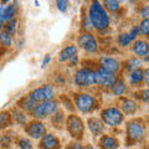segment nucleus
Segmentation results:
<instances>
[{
    "instance_id": "obj_1",
    "label": "nucleus",
    "mask_w": 149,
    "mask_h": 149,
    "mask_svg": "<svg viewBox=\"0 0 149 149\" xmlns=\"http://www.w3.org/2000/svg\"><path fill=\"white\" fill-rule=\"evenodd\" d=\"M88 19H90L92 27L100 32L107 31L111 24V17L108 13L100 1H92L90 8H88Z\"/></svg>"
},
{
    "instance_id": "obj_2",
    "label": "nucleus",
    "mask_w": 149,
    "mask_h": 149,
    "mask_svg": "<svg viewBox=\"0 0 149 149\" xmlns=\"http://www.w3.org/2000/svg\"><path fill=\"white\" fill-rule=\"evenodd\" d=\"M127 146H136L146 139V124L142 119H130L125 125Z\"/></svg>"
},
{
    "instance_id": "obj_3",
    "label": "nucleus",
    "mask_w": 149,
    "mask_h": 149,
    "mask_svg": "<svg viewBox=\"0 0 149 149\" xmlns=\"http://www.w3.org/2000/svg\"><path fill=\"white\" fill-rule=\"evenodd\" d=\"M65 124H66V129L70 133L74 141L80 142L85 136V124L81 117H78L77 114H68L65 118Z\"/></svg>"
},
{
    "instance_id": "obj_4",
    "label": "nucleus",
    "mask_w": 149,
    "mask_h": 149,
    "mask_svg": "<svg viewBox=\"0 0 149 149\" xmlns=\"http://www.w3.org/2000/svg\"><path fill=\"white\" fill-rule=\"evenodd\" d=\"M101 120L103 122V124L108 125V127L116 128V127H119L123 123L124 116L119 111L118 107L109 106L101 112Z\"/></svg>"
},
{
    "instance_id": "obj_5",
    "label": "nucleus",
    "mask_w": 149,
    "mask_h": 149,
    "mask_svg": "<svg viewBox=\"0 0 149 149\" xmlns=\"http://www.w3.org/2000/svg\"><path fill=\"white\" fill-rule=\"evenodd\" d=\"M73 102L76 108L80 112H82V113H91V112H93L97 108V100L91 93H86V92L76 93Z\"/></svg>"
},
{
    "instance_id": "obj_6",
    "label": "nucleus",
    "mask_w": 149,
    "mask_h": 149,
    "mask_svg": "<svg viewBox=\"0 0 149 149\" xmlns=\"http://www.w3.org/2000/svg\"><path fill=\"white\" fill-rule=\"evenodd\" d=\"M57 109H58L57 101L50 100V101H45V102H41V103H37L35 106V108L32 109L31 116L36 120H42L44 118L49 117V116H52Z\"/></svg>"
},
{
    "instance_id": "obj_7",
    "label": "nucleus",
    "mask_w": 149,
    "mask_h": 149,
    "mask_svg": "<svg viewBox=\"0 0 149 149\" xmlns=\"http://www.w3.org/2000/svg\"><path fill=\"white\" fill-rule=\"evenodd\" d=\"M73 82L77 87H91L96 85V71L90 67L77 70L73 76Z\"/></svg>"
},
{
    "instance_id": "obj_8",
    "label": "nucleus",
    "mask_w": 149,
    "mask_h": 149,
    "mask_svg": "<svg viewBox=\"0 0 149 149\" xmlns=\"http://www.w3.org/2000/svg\"><path fill=\"white\" fill-rule=\"evenodd\" d=\"M29 96L35 103H41V102L45 101L55 100V87L50 85V83H45L44 86L32 90L29 93Z\"/></svg>"
},
{
    "instance_id": "obj_9",
    "label": "nucleus",
    "mask_w": 149,
    "mask_h": 149,
    "mask_svg": "<svg viewBox=\"0 0 149 149\" xmlns=\"http://www.w3.org/2000/svg\"><path fill=\"white\" fill-rule=\"evenodd\" d=\"M117 80H118V77L116 73L106 71V70L102 67H98L96 70V85L101 88L109 90Z\"/></svg>"
},
{
    "instance_id": "obj_10",
    "label": "nucleus",
    "mask_w": 149,
    "mask_h": 149,
    "mask_svg": "<svg viewBox=\"0 0 149 149\" xmlns=\"http://www.w3.org/2000/svg\"><path fill=\"white\" fill-rule=\"evenodd\" d=\"M77 42L82 50H85L88 54H96L98 51V42L96 36L92 32H82L77 37Z\"/></svg>"
},
{
    "instance_id": "obj_11",
    "label": "nucleus",
    "mask_w": 149,
    "mask_h": 149,
    "mask_svg": "<svg viewBox=\"0 0 149 149\" xmlns=\"http://www.w3.org/2000/svg\"><path fill=\"white\" fill-rule=\"evenodd\" d=\"M24 129H25V133L31 139H40L46 133V125L41 120H36V119L27 122Z\"/></svg>"
},
{
    "instance_id": "obj_12",
    "label": "nucleus",
    "mask_w": 149,
    "mask_h": 149,
    "mask_svg": "<svg viewBox=\"0 0 149 149\" xmlns=\"http://www.w3.org/2000/svg\"><path fill=\"white\" fill-rule=\"evenodd\" d=\"M98 63H100V67L116 74H117V72L120 70V66H122L119 60L113 57V56H102L98 60Z\"/></svg>"
},
{
    "instance_id": "obj_13",
    "label": "nucleus",
    "mask_w": 149,
    "mask_h": 149,
    "mask_svg": "<svg viewBox=\"0 0 149 149\" xmlns=\"http://www.w3.org/2000/svg\"><path fill=\"white\" fill-rule=\"evenodd\" d=\"M40 149H60L61 148V142L55 136L54 133H45L40 138Z\"/></svg>"
},
{
    "instance_id": "obj_14",
    "label": "nucleus",
    "mask_w": 149,
    "mask_h": 149,
    "mask_svg": "<svg viewBox=\"0 0 149 149\" xmlns=\"http://www.w3.org/2000/svg\"><path fill=\"white\" fill-rule=\"evenodd\" d=\"M118 104H119L118 108L123 113V116H133L138 111V104L134 100L125 98V97H119Z\"/></svg>"
},
{
    "instance_id": "obj_15",
    "label": "nucleus",
    "mask_w": 149,
    "mask_h": 149,
    "mask_svg": "<svg viewBox=\"0 0 149 149\" xmlns=\"http://www.w3.org/2000/svg\"><path fill=\"white\" fill-rule=\"evenodd\" d=\"M17 14V3H9L8 5H0V20L4 24L15 19Z\"/></svg>"
},
{
    "instance_id": "obj_16",
    "label": "nucleus",
    "mask_w": 149,
    "mask_h": 149,
    "mask_svg": "<svg viewBox=\"0 0 149 149\" xmlns=\"http://www.w3.org/2000/svg\"><path fill=\"white\" fill-rule=\"evenodd\" d=\"M132 51L138 58H147L149 55V46L146 40L137 39L132 45Z\"/></svg>"
},
{
    "instance_id": "obj_17",
    "label": "nucleus",
    "mask_w": 149,
    "mask_h": 149,
    "mask_svg": "<svg viewBox=\"0 0 149 149\" xmlns=\"http://www.w3.org/2000/svg\"><path fill=\"white\" fill-rule=\"evenodd\" d=\"M87 127L95 137L102 136L104 133V124L98 117H90L87 119Z\"/></svg>"
},
{
    "instance_id": "obj_18",
    "label": "nucleus",
    "mask_w": 149,
    "mask_h": 149,
    "mask_svg": "<svg viewBox=\"0 0 149 149\" xmlns=\"http://www.w3.org/2000/svg\"><path fill=\"white\" fill-rule=\"evenodd\" d=\"M78 54V47L76 45H67L66 47H63L61 51H60V54H58V62H68L71 58H73L74 56H77Z\"/></svg>"
},
{
    "instance_id": "obj_19",
    "label": "nucleus",
    "mask_w": 149,
    "mask_h": 149,
    "mask_svg": "<svg viewBox=\"0 0 149 149\" xmlns=\"http://www.w3.org/2000/svg\"><path fill=\"white\" fill-rule=\"evenodd\" d=\"M129 85L132 87H141L144 83V70L143 68H137L130 71L128 74Z\"/></svg>"
},
{
    "instance_id": "obj_20",
    "label": "nucleus",
    "mask_w": 149,
    "mask_h": 149,
    "mask_svg": "<svg viewBox=\"0 0 149 149\" xmlns=\"http://www.w3.org/2000/svg\"><path fill=\"white\" fill-rule=\"evenodd\" d=\"M100 149H118L119 147V141L113 136H108L104 134L100 138Z\"/></svg>"
},
{
    "instance_id": "obj_21",
    "label": "nucleus",
    "mask_w": 149,
    "mask_h": 149,
    "mask_svg": "<svg viewBox=\"0 0 149 149\" xmlns=\"http://www.w3.org/2000/svg\"><path fill=\"white\" fill-rule=\"evenodd\" d=\"M36 104L37 103H35V102L30 98L29 95L24 96L22 98H20L17 101V108H20L22 112H27V113H31Z\"/></svg>"
},
{
    "instance_id": "obj_22",
    "label": "nucleus",
    "mask_w": 149,
    "mask_h": 149,
    "mask_svg": "<svg viewBox=\"0 0 149 149\" xmlns=\"http://www.w3.org/2000/svg\"><path fill=\"white\" fill-rule=\"evenodd\" d=\"M127 91H128V86L123 80H117L113 83V86L111 87L112 95L116 97H123L127 93Z\"/></svg>"
},
{
    "instance_id": "obj_23",
    "label": "nucleus",
    "mask_w": 149,
    "mask_h": 149,
    "mask_svg": "<svg viewBox=\"0 0 149 149\" xmlns=\"http://www.w3.org/2000/svg\"><path fill=\"white\" fill-rule=\"evenodd\" d=\"M10 113H11V117H13V122H15L19 125L25 127L26 123H27V117L24 112L19 108H13L10 111Z\"/></svg>"
},
{
    "instance_id": "obj_24",
    "label": "nucleus",
    "mask_w": 149,
    "mask_h": 149,
    "mask_svg": "<svg viewBox=\"0 0 149 149\" xmlns=\"http://www.w3.org/2000/svg\"><path fill=\"white\" fill-rule=\"evenodd\" d=\"M13 124V117L10 111H3L0 112V130L6 129Z\"/></svg>"
},
{
    "instance_id": "obj_25",
    "label": "nucleus",
    "mask_w": 149,
    "mask_h": 149,
    "mask_svg": "<svg viewBox=\"0 0 149 149\" xmlns=\"http://www.w3.org/2000/svg\"><path fill=\"white\" fill-rule=\"evenodd\" d=\"M142 65H143V61L141 58L138 57H130L128 58L127 61L124 62V68L127 70L128 72L133 71V70H137V68H142Z\"/></svg>"
},
{
    "instance_id": "obj_26",
    "label": "nucleus",
    "mask_w": 149,
    "mask_h": 149,
    "mask_svg": "<svg viewBox=\"0 0 149 149\" xmlns=\"http://www.w3.org/2000/svg\"><path fill=\"white\" fill-rule=\"evenodd\" d=\"M17 26H19V20L15 17V19H13V20L10 21H8L4 24V27H3V30L8 32V34H10L11 36H14L17 32Z\"/></svg>"
},
{
    "instance_id": "obj_27",
    "label": "nucleus",
    "mask_w": 149,
    "mask_h": 149,
    "mask_svg": "<svg viewBox=\"0 0 149 149\" xmlns=\"http://www.w3.org/2000/svg\"><path fill=\"white\" fill-rule=\"evenodd\" d=\"M102 5L106 9V11L108 10L109 13H116L120 9V1H117V0H104L102 3Z\"/></svg>"
},
{
    "instance_id": "obj_28",
    "label": "nucleus",
    "mask_w": 149,
    "mask_h": 149,
    "mask_svg": "<svg viewBox=\"0 0 149 149\" xmlns=\"http://www.w3.org/2000/svg\"><path fill=\"white\" fill-rule=\"evenodd\" d=\"M117 42L120 47H128L130 44H133V40L130 39L129 32H122L117 36Z\"/></svg>"
},
{
    "instance_id": "obj_29",
    "label": "nucleus",
    "mask_w": 149,
    "mask_h": 149,
    "mask_svg": "<svg viewBox=\"0 0 149 149\" xmlns=\"http://www.w3.org/2000/svg\"><path fill=\"white\" fill-rule=\"evenodd\" d=\"M14 44L13 41V36L10 34H8L5 31H0V45L4 46V47H11Z\"/></svg>"
},
{
    "instance_id": "obj_30",
    "label": "nucleus",
    "mask_w": 149,
    "mask_h": 149,
    "mask_svg": "<svg viewBox=\"0 0 149 149\" xmlns=\"http://www.w3.org/2000/svg\"><path fill=\"white\" fill-rule=\"evenodd\" d=\"M137 27L139 30V34H141L142 36H144V37H147L148 34H149V19H144V20H142Z\"/></svg>"
},
{
    "instance_id": "obj_31",
    "label": "nucleus",
    "mask_w": 149,
    "mask_h": 149,
    "mask_svg": "<svg viewBox=\"0 0 149 149\" xmlns=\"http://www.w3.org/2000/svg\"><path fill=\"white\" fill-rule=\"evenodd\" d=\"M52 122H54V124L56 125V127H60V125L65 122V114H63L62 111L57 109L52 114Z\"/></svg>"
},
{
    "instance_id": "obj_32",
    "label": "nucleus",
    "mask_w": 149,
    "mask_h": 149,
    "mask_svg": "<svg viewBox=\"0 0 149 149\" xmlns=\"http://www.w3.org/2000/svg\"><path fill=\"white\" fill-rule=\"evenodd\" d=\"M11 137L10 134H3L1 137H0V147L1 149H8L11 147Z\"/></svg>"
},
{
    "instance_id": "obj_33",
    "label": "nucleus",
    "mask_w": 149,
    "mask_h": 149,
    "mask_svg": "<svg viewBox=\"0 0 149 149\" xmlns=\"http://www.w3.org/2000/svg\"><path fill=\"white\" fill-rule=\"evenodd\" d=\"M17 146L20 149H32V142L29 138H20L17 141Z\"/></svg>"
},
{
    "instance_id": "obj_34",
    "label": "nucleus",
    "mask_w": 149,
    "mask_h": 149,
    "mask_svg": "<svg viewBox=\"0 0 149 149\" xmlns=\"http://www.w3.org/2000/svg\"><path fill=\"white\" fill-rule=\"evenodd\" d=\"M82 30L85 32H91L93 30L92 24H91L90 19H88V16H85L82 19Z\"/></svg>"
},
{
    "instance_id": "obj_35",
    "label": "nucleus",
    "mask_w": 149,
    "mask_h": 149,
    "mask_svg": "<svg viewBox=\"0 0 149 149\" xmlns=\"http://www.w3.org/2000/svg\"><path fill=\"white\" fill-rule=\"evenodd\" d=\"M68 5H70V1H67V0H58V1H56V6H57V9L61 13H66Z\"/></svg>"
},
{
    "instance_id": "obj_36",
    "label": "nucleus",
    "mask_w": 149,
    "mask_h": 149,
    "mask_svg": "<svg viewBox=\"0 0 149 149\" xmlns=\"http://www.w3.org/2000/svg\"><path fill=\"white\" fill-rule=\"evenodd\" d=\"M60 102H61V103H63V104H65V107H66L67 109H70L71 112H73V111H74L73 106H72V102H71V100H70L67 96H62L61 98H60Z\"/></svg>"
},
{
    "instance_id": "obj_37",
    "label": "nucleus",
    "mask_w": 149,
    "mask_h": 149,
    "mask_svg": "<svg viewBox=\"0 0 149 149\" xmlns=\"http://www.w3.org/2000/svg\"><path fill=\"white\" fill-rule=\"evenodd\" d=\"M139 100L144 102V103H148V101H149V90L148 88H144V90L139 91Z\"/></svg>"
},
{
    "instance_id": "obj_38",
    "label": "nucleus",
    "mask_w": 149,
    "mask_h": 149,
    "mask_svg": "<svg viewBox=\"0 0 149 149\" xmlns=\"http://www.w3.org/2000/svg\"><path fill=\"white\" fill-rule=\"evenodd\" d=\"M128 32H129V35H130V39H132L133 42H134V41L138 39V36H139V30H138V27H137V26H133L132 29H130V31H128Z\"/></svg>"
},
{
    "instance_id": "obj_39",
    "label": "nucleus",
    "mask_w": 149,
    "mask_h": 149,
    "mask_svg": "<svg viewBox=\"0 0 149 149\" xmlns=\"http://www.w3.org/2000/svg\"><path fill=\"white\" fill-rule=\"evenodd\" d=\"M67 149H85L83 148V146L80 143V142H77V141H74L72 143H70L68 146H67Z\"/></svg>"
},
{
    "instance_id": "obj_40",
    "label": "nucleus",
    "mask_w": 149,
    "mask_h": 149,
    "mask_svg": "<svg viewBox=\"0 0 149 149\" xmlns=\"http://www.w3.org/2000/svg\"><path fill=\"white\" fill-rule=\"evenodd\" d=\"M141 16H142V20L148 19V16H149V5H144L143 6V9L141 10Z\"/></svg>"
},
{
    "instance_id": "obj_41",
    "label": "nucleus",
    "mask_w": 149,
    "mask_h": 149,
    "mask_svg": "<svg viewBox=\"0 0 149 149\" xmlns=\"http://www.w3.org/2000/svg\"><path fill=\"white\" fill-rule=\"evenodd\" d=\"M51 62V55H45V57H44V60H42V65H41V67L42 68H45L47 65Z\"/></svg>"
},
{
    "instance_id": "obj_42",
    "label": "nucleus",
    "mask_w": 149,
    "mask_h": 149,
    "mask_svg": "<svg viewBox=\"0 0 149 149\" xmlns=\"http://www.w3.org/2000/svg\"><path fill=\"white\" fill-rule=\"evenodd\" d=\"M144 85H149V68H144Z\"/></svg>"
},
{
    "instance_id": "obj_43",
    "label": "nucleus",
    "mask_w": 149,
    "mask_h": 149,
    "mask_svg": "<svg viewBox=\"0 0 149 149\" xmlns=\"http://www.w3.org/2000/svg\"><path fill=\"white\" fill-rule=\"evenodd\" d=\"M76 65H78V55L77 56H74V57L73 58H71V60H70V61H68V66H76Z\"/></svg>"
},
{
    "instance_id": "obj_44",
    "label": "nucleus",
    "mask_w": 149,
    "mask_h": 149,
    "mask_svg": "<svg viewBox=\"0 0 149 149\" xmlns=\"http://www.w3.org/2000/svg\"><path fill=\"white\" fill-rule=\"evenodd\" d=\"M56 81H57V82L60 81V82H61L62 85H63V83H65V78H63L62 76H60V77H57V78H56Z\"/></svg>"
},
{
    "instance_id": "obj_45",
    "label": "nucleus",
    "mask_w": 149,
    "mask_h": 149,
    "mask_svg": "<svg viewBox=\"0 0 149 149\" xmlns=\"http://www.w3.org/2000/svg\"><path fill=\"white\" fill-rule=\"evenodd\" d=\"M83 148H85V149H96L95 147L92 146V144H87V146H86V147H83Z\"/></svg>"
},
{
    "instance_id": "obj_46",
    "label": "nucleus",
    "mask_w": 149,
    "mask_h": 149,
    "mask_svg": "<svg viewBox=\"0 0 149 149\" xmlns=\"http://www.w3.org/2000/svg\"><path fill=\"white\" fill-rule=\"evenodd\" d=\"M3 27H4V22L0 20V31H3Z\"/></svg>"
}]
</instances>
